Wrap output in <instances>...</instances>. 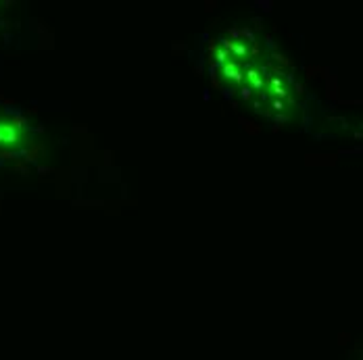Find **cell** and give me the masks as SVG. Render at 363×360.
Segmentation results:
<instances>
[{
	"instance_id": "obj_1",
	"label": "cell",
	"mask_w": 363,
	"mask_h": 360,
	"mask_svg": "<svg viewBox=\"0 0 363 360\" xmlns=\"http://www.w3.org/2000/svg\"><path fill=\"white\" fill-rule=\"evenodd\" d=\"M28 144V134L21 125L9 119H0V150H17Z\"/></svg>"
}]
</instances>
